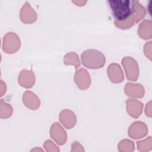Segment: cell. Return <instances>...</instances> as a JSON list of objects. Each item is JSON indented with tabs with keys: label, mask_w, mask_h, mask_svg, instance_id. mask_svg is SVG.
Segmentation results:
<instances>
[{
	"label": "cell",
	"mask_w": 152,
	"mask_h": 152,
	"mask_svg": "<svg viewBox=\"0 0 152 152\" xmlns=\"http://www.w3.org/2000/svg\"><path fill=\"white\" fill-rule=\"evenodd\" d=\"M151 21L150 20H144L141 23L139 29L138 33L140 36L144 39H150L151 37Z\"/></svg>",
	"instance_id": "obj_14"
},
{
	"label": "cell",
	"mask_w": 152,
	"mask_h": 152,
	"mask_svg": "<svg viewBox=\"0 0 152 152\" xmlns=\"http://www.w3.org/2000/svg\"><path fill=\"white\" fill-rule=\"evenodd\" d=\"M126 103L127 112L131 116L137 118L141 115L143 107V104L141 102L134 99H128Z\"/></svg>",
	"instance_id": "obj_10"
},
{
	"label": "cell",
	"mask_w": 152,
	"mask_h": 152,
	"mask_svg": "<svg viewBox=\"0 0 152 152\" xmlns=\"http://www.w3.org/2000/svg\"><path fill=\"white\" fill-rule=\"evenodd\" d=\"M64 62L65 65H74L75 69L78 68L80 65V60L77 54L74 52H71L66 54L64 59Z\"/></svg>",
	"instance_id": "obj_15"
},
{
	"label": "cell",
	"mask_w": 152,
	"mask_h": 152,
	"mask_svg": "<svg viewBox=\"0 0 152 152\" xmlns=\"http://www.w3.org/2000/svg\"><path fill=\"white\" fill-rule=\"evenodd\" d=\"M107 4L115 18V25L121 29L129 28L146 14L144 7L137 1L112 0Z\"/></svg>",
	"instance_id": "obj_1"
},
{
	"label": "cell",
	"mask_w": 152,
	"mask_h": 152,
	"mask_svg": "<svg viewBox=\"0 0 152 152\" xmlns=\"http://www.w3.org/2000/svg\"><path fill=\"white\" fill-rule=\"evenodd\" d=\"M107 75L109 78L112 83H119L124 79L122 69L117 64H110L107 68Z\"/></svg>",
	"instance_id": "obj_8"
},
{
	"label": "cell",
	"mask_w": 152,
	"mask_h": 152,
	"mask_svg": "<svg viewBox=\"0 0 152 152\" xmlns=\"http://www.w3.org/2000/svg\"><path fill=\"white\" fill-rule=\"evenodd\" d=\"M83 65L90 69H96L102 68L105 64V56L100 51L96 49L84 50L81 55Z\"/></svg>",
	"instance_id": "obj_2"
},
{
	"label": "cell",
	"mask_w": 152,
	"mask_h": 152,
	"mask_svg": "<svg viewBox=\"0 0 152 152\" xmlns=\"http://www.w3.org/2000/svg\"><path fill=\"white\" fill-rule=\"evenodd\" d=\"M73 3H74L77 6H84L85 5V4H86L87 1H72Z\"/></svg>",
	"instance_id": "obj_17"
},
{
	"label": "cell",
	"mask_w": 152,
	"mask_h": 152,
	"mask_svg": "<svg viewBox=\"0 0 152 152\" xmlns=\"http://www.w3.org/2000/svg\"><path fill=\"white\" fill-rule=\"evenodd\" d=\"M139 132L140 138L146 135L148 129L147 127L144 122L137 121L131 124L128 129V135L134 139H137V132Z\"/></svg>",
	"instance_id": "obj_9"
},
{
	"label": "cell",
	"mask_w": 152,
	"mask_h": 152,
	"mask_svg": "<svg viewBox=\"0 0 152 152\" xmlns=\"http://www.w3.org/2000/svg\"><path fill=\"white\" fill-rule=\"evenodd\" d=\"M23 103L31 110H36L40 106V100L37 96L30 91H26L23 96Z\"/></svg>",
	"instance_id": "obj_12"
},
{
	"label": "cell",
	"mask_w": 152,
	"mask_h": 152,
	"mask_svg": "<svg viewBox=\"0 0 152 152\" xmlns=\"http://www.w3.org/2000/svg\"><path fill=\"white\" fill-rule=\"evenodd\" d=\"M74 81L80 89H87L91 83V79L87 71L84 68L77 71L74 75Z\"/></svg>",
	"instance_id": "obj_5"
},
{
	"label": "cell",
	"mask_w": 152,
	"mask_h": 152,
	"mask_svg": "<svg viewBox=\"0 0 152 152\" xmlns=\"http://www.w3.org/2000/svg\"><path fill=\"white\" fill-rule=\"evenodd\" d=\"M59 121L67 129L74 126L76 123V116L74 112L69 110H64L59 114Z\"/></svg>",
	"instance_id": "obj_11"
},
{
	"label": "cell",
	"mask_w": 152,
	"mask_h": 152,
	"mask_svg": "<svg viewBox=\"0 0 152 152\" xmlns=\"http://www.w3.org/2000/svg\"><path fill=\"white\" fill-rule=\"evenodd\" d=\"M19 37L13 32L7 33L4 37L2 50L7 53H15L20 47Z\"/></svg>",
	"instance_id": "obj_3"
},
{
	"label": "cell",
	"mask_w": 152,
	"mask_h": 152,
	"mask_svg": "<svg viewBox=\"0 0 152 152\" xmlns=\"http://www.w3.org/2000/svg\"><path fill=\"white\" fill-rule=\"evenodd\" d=\"M35 82L34 74L27 70H23L18 77L19 84L25 88H31Z\"/></svg>",
	"instance_id": "obj_13"
},
{
	"label": "cell",
	"mask_w": 152,
	"mask_h": 152,
	"mask_svg": "<svg viewBox=\"0 0 152 152\" xmlns=\"http://www.w3.org/2000/svg\"><path fill=\"white\" fill-rule=\"evenodd\" d=\"M20 17L21 20L24 23H33L37 20V14L30 7V4L26 2L21 9Z\"/></svg>",
	"instance_id": "obj_6"
},
{
	"label": "cell",
	"mask_w": 152,
	"mask_h": 152,
	"mask_svg": "<svg viewBox=\"0 0 152 152\" xmlns=\"http://www.w3.org/2000/svg\"><path fill=\"white\" fill-rule=\"evenodd\" d=\"M122 64L128 80L135 81L138 78L139 69L136 61L131 57L126 56L122 59Z\"/></svg>",
	"instance_id": "obj_4"
},
{
	"label": "cell",
	"mask_w": 152,
	"mask_h": 152,
	"mask_svg": "<svg viewBox=\"0 0 152 152\" xmlns=\"http://www.w3.org/2000/svg\"><path fill=\"white\" fill-rule=\"evenodd\" d=\"M151 42H147L144 46V53L145 56H147V58H148L150 59V60L151 59V50H150V47H151V44L149 45V44Z\"/></svg>",
	"instance_id": "obj_16"
},
{
	"label": "cell",
	"mask_w": 152,
	"mask_h": 152,
	"mask_svg": "<svg viewBox=\"0 0 152 152\" xmlns=\"http://www.w3.org/2000/svg\"><path fill=\"white\" fill-rule=\"evenodd\" d=\"M50 132L51 137L54 139L58 144L62 145L65 143L66 139V132L59 123L55 122L51 126Z\"/></svg>",
	"instance_id": "obj_7"
}]
</instances>
